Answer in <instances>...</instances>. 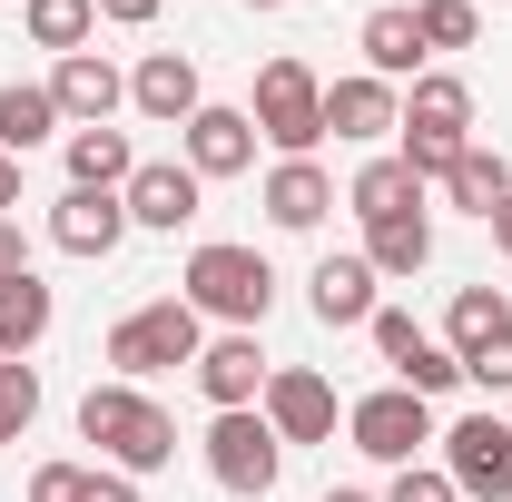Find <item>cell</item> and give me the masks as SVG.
Returning a JSON list of instances; mask_svg holds the SVG:
<instances>
[{
    "label": "cell",
    "instance_id": "8992f818",
    "mask_svg": "<svg viewBox=\"0 0 512 502\" xmlns=\"http://www.w3.org/2000/svg\"><path fill=\"white\" fill-rule=\"evenodd\" d=\"M345 434H355L365 463H394V473H404V463L434 443V404L404 394V384H384V394H355V404H345Z\"/></svg>",
    "mask_w": 512,
    "mask_h": 502
},
{
    "label": "cell",
    "instance_id": "7402d4cb",
    "mask_svg": "<svg viewBox=\"0 0 512 502\" xmlns=\"http://www.w3.org/2000/svg\"><path fill=\"white\" fill-rule=\"evenodd\" d=\"M128 178H138V148H128V128H69V188L119 197Z\"/></svg>",
    "mask_w": 512,
    "mask_h": 502
},
{
    "label": "cell",
    "instance_id": "d6a6232c",
    "mask_svg": "<svg viewBox=\"0 0 512 502\" xmlns=\"http://www.w3.org/2000/svg\"><path fill=\"white\" fill-rule=\"evenodd\" d=\"M158 10H168V0H99V20H119V30H148Z\"/></svg>",
    "mask_w": 512,
    "mask_h": 502
},
{
    "label": "cell",
    "instance_id": "277c9868",
    "mask_svg": "<svg viewBox=\"0 0 512 502\" xmlns=\"http://www.w3.org/2000/svg\"><path fill=\"white\" fill-rule=\"evenodd\" d=\"M247 119H256V138H266L276 158H316V138H325V79L306 60H266V69H256Z\"/></svg>",
    "mask_w": 512,
    "mask_h": 502
},
{
    "label": "cell",
    "instance_id": "ffe728a7",
    "mask_svg": "<svg viewBox=\"0 0 512 502\" xmlns=\"http://www.w3.org/2000/svg\"><path fill=\"white\" fill-rule=\"evenodd\" d=\"M60 99H50V79H10L0 89V158H30V148H50L60 138Z\"/></svg>",
    "mask_w": 512,
    "mask_h": 502
},
{
    "label": "cell",
    "instance_id": "4316f807",
    "mask_svg": "<svg viewBox=\"0 0 512 502\" xmlns=\"http://www.w3.org/2000/svg\"><path fill=\"white\" fill-rule=\"evenodd\" d=\"M503 325H512L503 286H453V315H444V345H453V355H473V345H493Z\"/></svg>",
    "mask_w": 512,
    "mask_h": 502
},
{
    "label": "cell",
    "instance_id": "f1b7e54d",
    "mask_svg": "<svg viewBox=\"0 0 512 502\" xmlns=\"http://www.w3.org/2000/svg\"><path fill=\"white\" fill-rule=\"evenodd\" d=\"M40 424V375L30 365H0V443H20Z\"/></svg>",
    "mask_w": 512,
    "mask_h": 502
},
{
    "label": "cell",
    "instance_id": "8d00e7d4",
    "mask_svg": "<svg viewBox=\"0 0 512 502\" xmlns=\"http://www.w3.org/2000/svg\"><path fill=\"white\" fill-rule=\"evenodd\" d=\"M493 247H503V256H512V207H503V217H493Z\"/></svg>",
    "mask_w": 512,
    "mask_h": 502
},
{
    "label": "cell",
    "instance_id": "3957f363",
    "mask_svg": "<svg viewBox=\"0 0 512 502\" xmlns=\"http://www.w3.org/2000/svg\"><path fill=\"white\" fill-rule=\"evenodd\" d=\"M207 355V315L188 306V296H158V306H138L109 325V375L119 384H148L168 375V365H197Z\"/></svg>",
    "mask_w": 512,
    "mask_h": 502
},
{
    "label": "cell",
    "instance_id": "ac0fdd59",
    "mask_svg": "<svg viewBox=\"0 0 512 502\" xmlns=\"http://www.w3.org/2000/svg\"><path fill=\"white\" fill-rule=\"evenodd\" d=\"M404 128H424V138H453V148H473V89L453 79V69H424L414 89H404ZM394 128V138H404Z\"/></svg>",
    "mask_w": 512,
    "mask_h": 502
},
{
    "label": "cell",
    "instance_id": "603a6c76",
    "mask_svg": "<svg viewBox=\"0 0 512 502\" xmlns=\"http://www.w3.org/2000/svg\"><path fill=\"white\" fill-rule=\"evenodd\" d=\"M355 40H365V69H375V79H424V60H434L424 30H414V10H365Z\"/></svg>",
    "mask_w": 512,
    "mask_h": 502
},
{
    "label": "cell",
    "instance_id": "6da1fadb",
    "mask_svg": "<svg viewBox=\"0 0 512 502\" xmlns=\"http://www.w3.org/2000/svg\"><path fill=\"white\" fill-rule=\"evenodd\" d=\"M79 443H99L109 453V473L128 483H148V473H168L178 463V414L158 404V394H138V384H89L79 394Z\"/></svg>",
    "mask_w": 512,
    "mask_h": 502
},
{
    "label": "cell",
    "instance_id": "d590c367",
    "mask_svg": "<svg viewBox=\"0 0 512 502\" xmlns=\"http://www.w3.org/2000/svg\"><path fill=\"white\" fill-rule=\"evenodd\" d=\"M20 207V158H0V217Z\"/></svg>",
    "mask_w": 512,
    "mask_h": 502
},
{
    "label": "cell",
    "instance_id": "5bb4252c",
    "mask_svg": "<svg viewBox=\"0 0 512 502\" xmlns=\"http://www.w3.org/2000/svg\"><path fill=\"white\" fill-rule=\"evenodd\" d=\"M50 99H60V119H69V128H109V119L128 109V79L99 60V50H69V60L50 69Z\"/></svg>",
    "mask_w": 512,
    "mask_h": 502
},
{
    "label": "cell",
    "instance_id": "cb8c5ba5",
    "mask_svg": "<svg viewBox=\"0 0 512 502\" xmlns=\"http://www.w3.org/2000/svg\"><path fill=\"white\" fill-rule=\"evenodd\" d=\"M50 286L40 276H0V365H30V345L50 335Z\"/></svg>",
    "mask_w": 512,
    "mask_h": 502
},
{
    "label": "cell",
    "instance_id": "44dd1931",
    "mask_svg": "<svg viewBox=\"0 0 512 502\" xmlns=\"http://www.w3.org/2000/svg\"><path fill=\"white\" fill-rule=\"evenodd\" d=\"M345 207H355L365 227H384V217H414V207H424V178H414V168H404V158L384 148V158H365V168H355Z\"/></svg>",
    "mask_w": 512,
    "mask_h": 502
},
{
    "label": "cell",
    "instance_id": "7c38bea8",
    "mask_svg": "<svg viewBox=\"0 0 512 502\" xmlns=\"http://www.w3.org/2000/svg\"><path fill=\"white\" fill-rule=\"evenodd\" d=\"M325 128H335V138H355V148H375V138L404 128V89L375 79V69H355V79H335V89H325Z\"/></svg>",
    "mask_w": 512,
    "mask_h": 502
},
{
    "label": "cell",
    "instance_id": "836d02e7",
    "mask_svg": "<svg viewBox=\"0 0 512 502\" xmlns=\"http://www.w3.org/2000/svg\"><path fill=\"white\" fill-rule=\"evenodd\" d=\"M79 502H148V493H138L128 473H89V493H79Z\"/></svg>",
    "mask_w": 512,
    "mask_h": 502
},
{
    "label": "cell",
    "instance_id": "2e32d148",
    "mask_svg": "<svg viewBox=\"0 0 512 502\" xmlns=\"http://www.w3.org/2000/svg\"><path fill=\"white\" fill-rule=\"evenodd\" d=\"M119 237H128V207L99 197V188H69L60 207H50V247L60 256H119Z\"/></svg>",
    "mask_w": 512,
    "mask_h": 502
},
{
    "label": "cell",
    "instance_id": "d4e9b609",
    "mask_svg": "<svg viewBox=\"0 0 512 502\" xmlns=\"http://www.w3.org/2000/svg\"><path fill=\"white\" fill-rule=\"evenodd\" d=\"M365 266H375V276H424V266H434V227H424V207L365 227Z\"/></svg>",
    "mask_w": 512,
    "mask_h": 502
},
{
    "label": "cell",
    "instance_id": "4fadbf2b",
    "mask_svg": "<svg viewBox=\"0 0 512 502\" xmlns=\"http://www.w3.org/2000/svg\"><path fill=\"white\" fill-rule=\"evenodd\" d=\"M188 375H197V394H207L217 414H247L256 394H266V375H276V365L256 355V335H207V355H197Z\"/></svg>",
    "mask_w": 512,
    "mask_h": 502
},
{
    "label": "cell",
    "instance_id": "f35d334b",
    "mask_svg": "<svg viewBox=\"0 0 512 502\" xmlns=\"http://www.w3.org/2000/svg\"><path fill=\"white\" fill-rule=\"evenodd\" d=\"M247 10H286V0H247Z\"/></svg>",
    "mask_w": 512,
    "mask_h": 502
},
{
    "label": "cell",
    "instance_id": "e0dca14e",
    "mask_svg": "<svg viewBox=\"0 0 512 502\" xmlns=\"http://www.w3.org/2000/svg\"><path fill=\"white\" fill-rule=\"evenodd\" d=\"M325 207H335V178H325L316 158H276V168H266V217H276L286 237L325 227Z\"/></svg>",
    "mask_w": 512,
    "mask_h": 502
},
{
    "label": "cell",
    "instance_id": "f546056e",
    "mask_svg": "<svg viewBox=\"0 0 512 502\" xmlns=\"http://www.w3.org/2000/svg\"><path fill=\"white\" fill-rule=\"evenodd\" d=\"M384 502H463V493H453V473H444V463H404V473L384 483Z\"/></svg>",
    "mask_w": 512,
    "mask_h": 502
},
{
    "label": "cell",
    "instance_id": "1f68e13d",
    "mask_svg": "<svg viewBox=\"0 0 512 502\" xmlns=\"http://www.w3.org/2000/svg\"><path fill=\"white\" fill-rule=\"evenodd\" d=\"M89 493V463H40L30 473V502H79Z\"/></svg>",
    "mask_w": 512,
    "mask_h": 502
},
{
    "label": "cell",
    "instance_id": "52a82bcc",
    "mask_svg": "<svg viewBox=\"0 0 512 502\" xmlns=\"http://www.w3.org/2000/svg\"><path fill=\"white\" fill-rule=\"evenodd\" d=\"M434 443H444V473L463 502H512V414H463Z\"/></svg>",
    "mask_w": 512,
    "mask_h": 502
},
{
    "label": "cell",
    "instance_id": "74e56055",
    "mask_svg": "<svg viewBox=\"0 0 512 502\" xmlns=\"http://www.w3.org/2000/svg\"><path fill=\"white\" fill-rule=\"evenodd\" d=\"M325 502H375V493H345V483H335V493H325Z\"/></svg>",
    "mask_w": 512,
    "mask_h": 502
},
{
    "label": "cell",
    "instance_id": "9c48e42d",
    "mask_svg": "<svg viewBox=\"0 0 512 502\" xmlns=\"http://www.w3.org/2000/svg\"><path fill=\"white\" fill-rule=\"evenodd\" d=\"M128 227H148V237H178L197 207H207V178H197L188 158H138V178L119 188Z\"/></svg>",
    "mask_w": 512,
    "mask_h": 502
},
{
    "label": "cell",
    "instance_id": "30bf717a",
    "mask_svg": "<svg viewBox=\"0 0 512 502\" xmlns=\"http://www.w3.org/2000/svg\"><path fill=\"white\" fill-rule=\"evenodd\" d=\"M128 109H138V119H158V128H188L197 109H207L197 60H188V50H148V60L128 69Z\"/></svg>",
    "mask_w": 512,
    "mask_h": 502
},
{
    "label": "cell",
    "instance_id": "8fae6325",
    "mask_svg": "<svg viewBox=\"0 0 512 502\" xmlns=\"http://www.w3.org/2000/svg\"><path fill=\"white\" fill-rule=\"evenodd\" d=\"M178 148H188L197 178H247V168H256V119L227 109V99H207V109L178 128Z\"/></svg>",
    "mask_w": 512,
    "mask_h": 502
},
{
    "label": "cell",
    "instance_id": "484cf974",
    "mask_svg": "<svg viewBox=\"0 0 512 502\" xmlns=\"http://www.w3.org/2000/svg\"><path fill=\"white\" fill-rule=\"evenodd\" d=\"M20 30H30V50H89V30H99V0H20Z\"/></svg>",
    "mask_w": 512,
    "mask_h": 502
},
{
    "label": "cell",
    "instance_id": "d6986e66",
    "mask_svg": "<svg viewBox=\"0 0 512 502\" xmlns=\"http://www.w3.org/2000/svg\"><path fill=\"white\" fill-rule=\"evenodd\" d=\"M444 197L463 207V217H483V227H493V217L512 207V158H503V148H483V138H473V148H463V158L444 168Z\"/></svg>",
    "mask_w": 512,
    "mask_h": 502
},
{
    "label": "cell",
    "instance_id": "7a4b0ae2",
    "mask_svg": "<svg viewBox=\"0 0 512 502\" xmlns=\"http://www.w3.org/2000/svg\"><path fill=\"white\" fill-rule=\"evenodd\" d=\"M178 296H188L197 315H217L227 335H256V325H266V306H276V266H266L256 247L207 237V247L188 256V276H178Z\"/></svg>",
    "mask_w": 512,
    "mask_h": 502
},
{
    "label": "cell",
    "instance_id": "5b68a950",
    "mask_svg": "<svg viewBox=\"0 0 512 502\" xmlns=\"http://www.w3.org/2000/svg\"><path fill=\"white\" fill-rule=\"evenodd\" d=\"M207 473H217V493H237V502H266L276 493V473H286V443H276V424L266 414H217L207 424Z\"/></svg>",
    "mask_w": 512,
    "mask_h": 502
},
{
    "label": "cell",
    "instance_id": "ba28073f",
    "mask_svg": "<svg viewBox=\"0 0 512 502\" xmlns=\"http://www.w3.org/2000/svg\"><path fill=\"white\" fill-rule=\"evenodd\" d=\"M256 414L276 424V443H335V424H345V404H335V384L316 365H276L266 394H256Z\"/></svg>",
    "mask_w": 512,
    "mask_h": 502
},
{
    "label": "cell",
    "instance_id": "e575fe53",
    "mask_svg": "<svg viewBox=\"0 0 512 502\" xmlns=\"http://www.w3.org/2000/svg\"><path fill=\"white\" fill-rule=\"evenodd\" d=\"M0 276H30V237H20L10 217H0Z\"/></svg>",
    "mask_w": 512,
    "mask_h": 502
},
{
    "label": "cell",
    "instance_id": "4dcf8cb0",
    "mask_svg": "<svg viewBox=\"0 0 512 502\" xmlns=\"http://www.w3.org/2000/svg\"><path fill=\"white\" fill-rule=\"evenodd\" d=\"M463 384H483V394H512V325L493 335V345H473V355H463Z\"/></svg>",
    "mask_w": 512,
    "mask_h": 502
},
{
    "label": "cell",
    "instance_id": "83f0119b",
    "mask_svg": "<svg viewBox=\"0 0 512 502\" xmlns=\"http://www.w3.org/2000/svg\"><path fill=\"white\" fill-rule=\"evenodd\" d=\"M414 30H424V50H473L483 40V10L473 0H414Z\"/></svg>",
    "mask_w": 512,
    "mask_h": 502
},
{
    "label": "cell",
    "instance_id": "9a60e30c",
    "mask_svg": "<svg viewBox=\"0 0 512 502\" xmlns=\"http://www.w3.org/2000/svg\"><path fill=\"white\" fill-rule=\"evenodd\" d=\"M375 266L365 256H316V276H306V306H316L325 335H345V325H375Z\"/></svg>",
    "mask_w": 512,
    "mask_h": 502
}]
</instances>
